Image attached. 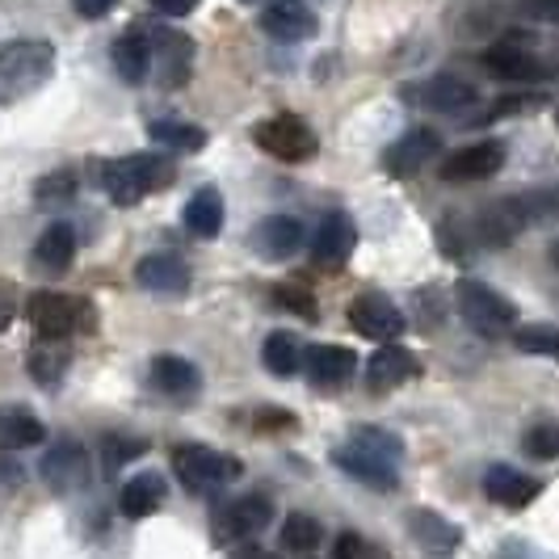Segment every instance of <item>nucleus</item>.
Returning a JSON list of instances; mask_svg holds the SVG:
<instances>
[{
	"label": "nucleus",
	"instance_id": "obj_1",
	"mask_svg": "<svg viewBox=\"0 0 559 559\" xmlns=\"http://www.w3.org/2000/svg\"><path fill=\"white\" fill-rule=\"evenodd\" d=\"M56 72V47L43 38H17L0 47V106H17Z\"/></svg>",
	"mask_w": 559,
	"mask_h": 559
},
{
	"label": "nucleus",
	"instance_id": "obj_2",
	"mask_svg": "<svg viewBox=\"0 0 559 559\" xmlns=\"http://www.w3.org/2000/svg\"><path fill=\"white\" fill-rule=\"evenodd\" d=\"M177 168L160 152H131V156H118L110 165H102V186L110 194L114 206H135L147 194L173 186Z\"/></svg>",
	"mask_w": 559,
	"mask_h": 559
},
{
	"label": "nucleus",
	"instance_id": "obj_3",
	"mask_svg": "<svg viewBox=\"0 0 559 559\" xmlns=\"http://www.w3.org/2000/svg\"><path fill=\"white\" fill-rule=\"evenodd\" d=\"M454 308L479 336H509L518 329V304L479 278H463L454 286Z\"/></svg>",
	"mask_w": 559,
	"mask_h": 559
},
{
	"label": "nucleus",
	"instance_id": "obj_4",
	"mask_svg": "<svg viewBox=\"0 0 559 559\" xmlns=\"http://www.w3.org/2000/svg\"><path fill=\"white\" fill-rule=\"evenodd\" d=\"M173 472L177 479L190 488V492H215V488H227L240 479V459L236 454H224L215 447H198V442H186V447L173 450Z\"/></svg>",
	"mask_w": 559,
	"mask_h": 559
},
{
	"label": "nucleus",
	"instance_id": "obj_5",
	"mask_svg": "<svg viewBox=\"0 0 559 559\" xmlns=\"http://www.w3.org/2000/svg\"><path fill=\"white\" fill-rule=\"evenodd\" d=\"M252 140L261 152H270L282 165H308L311 156L320 152V140L299 114H274V118H261L252 127Z\"/></svg>",
	"mask_w": 559,
	"mask_h": 559
},
{
	"label": "nucleus",
	"instance_id": "obj_6",
	"mask_svg": "<svg viewBox=\"0 0 559 559\" xmlns=\"http://www.w3.org/2000/svg\"><path fill=\"white\" fill-rule=\"evenodd\" d=\"M26 316L43 341H63V336L93 329V308L84 299L59 295V290H38L26 304Z\"/></svg>",
	"mask_w": 559,
	"mask_h": 559
},
{
	"label": "nucleus",
	"instance_id": "obj_7",
	"mask_svg": "<svg viewBox=\"0 0 559 559\" xmlns=\"http://www.w3.org/2000/svg\"><path fill=\"white\" fill-rule=\"evenodd\" d=\"M400 97L408 106H420V110L433 114H463L479 106V84L472 76H459V72H433L425 81H413L400 88Z\"/></svg>",
	"mask_w": 559,
	"mask_h": 559
},
{
	"label": "nucleus",
	"instance_id": "obj_8",
	"mask_svg": "<svg viewBox=\"0 0 559 559\" xmlns=\"http://www.w3.org/2000/svg\"><path fill=\"white\" fill-rule=\"evenodd\" d=\"M147 34V47H152V72L165 88H181L190 81V68H194V43L177 29L165 26H143Z\"/></svg>",
	"mask_w": 559,
	"mask_h": 559
},
{
	"label": "nucleus",
	"instance_id": "obj_9",
	"mask_svg": "<svg viewBox=\"0 0 559 559\" xmlns=\"http://www.w3.org/2000/svg\"><path fill=\"white\" fill-rule=\"evenodd\" d=\"M547 59L534 51L531 34H501L492 47H484V68H492L504 81H543Z\"/></svg>",
	"mask_w": 559,
	"mask_h": 559
},
{
	"label": "nucleus",
	"instance_id": "obj_10",
	"mask_svg": "<svg viewBox=\"0 0 559 559\" xmlns=\"http://www.w3.org/2000/svg\"><path fill=\"white\" fill-rule=\"evenodd\" d=\"M38 476L51 492H84L88 479H93V463H88V450L72 438H63L56 447L43 454L38 463Z\"/></svg>",
	"mask_w": 559,
	"mask_h": 559
},
{
	"label": "nucleus",
	"instance_id": "obj_11",
	"mask_svg": "<svg viewBox=\"0 0 559 559\" xmlns=\"http://www.w3.org/2000/svg\"><path fill=\"white\" fill-rule=\"evenodd\" d=\"M349 324L362 336H370V341H379V345H392L395 336H404V329H408L404 311L379 290H366L349 304Z\"/></svg>",
	"mask_w": 559,
	"mask_h": 559
},
{
	"label": "nucleus",
	"instance_id": "obj_12",
	"mask_svg": "<svg viewBox=\"0 0 559 559\" xmlns=\"http://www.w3.org/2000/svg\"><path fill=\"white\" fill-rule=\"evenodd\" d=\"M270 522H274V501H270L265 492H245V497H236L231 504L219 509V518H215V538H224V543H245V538L265 531Z\"/></svg>",
	"mask_w": 559,
	"mask_h": 559
},
{
	"label": "nucleus",
	"instance_id": "obj_13",
	"mask_svg": "<svg viewBox=\"0 0 559 559\" xmlns=\"http://www.w3.org/2000/svg\"><path fill=\"white\" fill-rule=\"evenodd\" d=\"M504 168V143L501 140H479L467 143L459 152H450L442 160V181H484V177H497Z\"/></svg>",
	"mask_w": 559,
	"mask_h": 559
},
{
	"label": "nucleus",
	"instance_id": "obj_14",
	"mask_svg": "<svg viewBox=\"0 0 559 559\" xmlns=\"http://www.w3.org/2000/svg\"><path fill=\"white\" fill-rule=\"evenodd\" d=\"M438 152H442V135L429 131V127H417V131H404L395 143H388L383 168H388L392 177H417L420 168L429 165Z\"/></svg>",
	"mask_w": 559,
	"mask_h": 559
},
{
	"label": "nucleus",
	"instance_id": "obj_15",
	"mask_svg": "<svg viewBox=\"0 0 559 559\" xmlns=\"http://www.w3.org/2000/svg\"><path fill=\"white\" fill-rule=\"evenodd\" d=\"M261 29L278 43H304L320 29V17L308 0H270L261 9Z\"/></svg>",
	"mask_w": 559,
	"mask_h": 559
},
{
	"label": "nucleus",
	"instance_id": "obj_16",
	"mask_svg": "<svg viewBox=\"0 0 559 559\" xmlns=\"http://www.w3.org/2000/svg\"><path fill=\"white\" fill-rule=\"evenodd\" d=\"M304 224L295 215H265L261 224L252 227V252L261 261H290L295 252L304 249Z\"/></svg>",
	"mask_w": 559,
	"mask_h": 559
},
{
	"label": "nucleus",
	"instance_id": "obj_17",
	"mask_svg": "<svg viewBox=\"0 0 559 559\" xmlns=\"http://www.w3.org/2000/svg\"><path fill=\"white\" fill-rule=\"evenodd\" d=\"M354 245H358V227H354V219H349L345 211H329V215L316 224V236H311V257H316L320 265L336 270V265H345V261H349Z\"/></svg>",
	"mask_w": 559,
	"mask_h": 559
},
{
	"label": "nucleus",
	"instance_id": "obj_18",
	"mask_svg": "<svg viewBox=\"0 0 559 559\" xmlns=\"http://www.w3.org/2000/svg\"><path fill=\"white\" fill-rule=\"evenodd\" d=\"M420 374V362L413 349H404V345H379L374 354H370V362H366V383H370V392H392L400 383H408V379H417Z\"/></svg>",
	"mask_w": 559,
	"mask_h": 559
},
{
	"label": "nucleus",
	"instance_id": "obj_19",
	"mask_svg": "<svg viewBox=\"0 0 559 559\" xmlns=\"http://www.w3.org/2000/svg\"><path fill=\"white\" fill-rule=\"evenodd\" d=\"M333 463L349 479L366 484L370 492H395V484H400V467H392V463H383V459H374V454H366L358 447H349V442H341L333 450Z\"/></svg>",
	"mask_w": 559,
	"mask_h": 559
},
{
	"label": "nucleus",
	"instance_id": "obj_20",
	"mask_svg": "<svg viewBox=\"0 0 559 559\" xmlns=\"http://www.w3.org/2000/svg\"><path fill=\"white\" fill-rule=\"evenodd\" d=\"M484 492H488V501L504 504V509H526L543 492V484L518 467H509V463H492L484 472Z\"/></svg>",
	"mask_w": 559,
	"mask_h": 559
},
{
	"label": "nucleus",
	"instance_id": "obj_21",
	"mask_svg": "<svg viewBox=\"0 0 559 559\" xmlns=\"http://www.w3.org/2000/svg\"><path fill=\"white\" fill-rule=\"evenodd\" d=\"M135 282L152 295H186L190 290V265L173 252H152L135 265Z\"/></svg>",
	"mask_w": 559,
	"mask_h": 559
},
{
	"label": "nucleus",
	"instance_id": "obj_22",
	"mask_svg": "<svg viewBox=\"0 0 559 559\" xmlns=\"http://www.w3.org/2000/svg\"><path fill=\"white\" fill-rule=\"evenodd\" d=\"M304 362H308V374L316 388H341V383L354 379L358 354L345 349V345H311V349H304Z\"/></svg>",
	"mask_w": 559,
	"mask_h": 559
},
{
	"label": "nucleus",
	"instance_id": "obj_23",
	"mask_svg": "<svg viewBox=\"0 0 559 559\" xmlns=\"http://www.w3.org/2000/svg\"><path fill=\"white\" fill-rule=\"evenodd\" d=\"M408 534L417 538L429 556H438V559L450 556V551L463 543V531H459L450 518L433 513V509H413V513H408Z\"/></svg>",
	"mask_w": 559,
	"mask_h": 559
},
{
	"label": "nucleus",
	"instance_id": "obj_24",
	"mask_svg": "<svg viewBox=\"0 0 559 559\" xmlns=\"http://www.w3.org/2000/svg\"><path fill=\"white\" fill-rule=\"evenodd\" d=\"M114 72L122 76L127 84H143L152 76V47H147V34L143 26H131L127 34H118L114 38Z\"/></svg>",
	"mask_w": 559,
	"mask_h": 559
},
{
	"label": "nucleus",
	"instance_id": "obj_25",
	"mask_svg": "<svg viewBox=\"0 0 559 559\" xmlns=\"http://www.w3.org/2000/svg\"><path fill=\"white\" fill-rule=\"evenodd\" d=\"M186 227H190V236H198V240H215L224 231V194L215 186H202L186 202Z\"/></svg>",
	"mask_w": 559,
	"mask_h": 559
},
{
	"label": "nucleus",
	"instance_id": "obj_26",
	"mask_svg": "<svg viewBox=\"0 0 559 559\" xmlns=\"http://www.w3.org/2000/svg\"><path fill=\"white\" fill-rule=\"evenodd\" d=\"M47 438V425L34 417L22 404H4L0 408V447L4 450H29Z\"/></svg>",
	"mask_w": 559,
	"mask_h": 559
},
{
	"label": "nucleus",
	"instance_id": "obj_27",
	"mask_svg": "<svg viewBox=\"0 0 559 559\" xmlns=\"http://www.w3.org/2000/svg\"><path fill=\"white\" fill-rule=\"evenodd\" d=\"M152 383L165 395H194L202 388V370L177 354H160V358H152Z\"/></svg>",
	"mask_w": 559,
	"mask_h": 559
},
{
	"label": "nucleus",
	"instance_id": "obj_28",
	"mask_svg": "<svg viewBox=\"0 0 559 559\" xmlns=\"http://www.w3.org/2000/svg\"><path fill=\"white\" fill-rule=\"evenodd\" d=\"M34 261L47 274H63L76 261V231L68 224H51L38 236V245H34Z\"/></svg>",
	"mask_w": 559,
	"mask_h": 559
},
{
	"label": "nucleus",
	"instance_id": "obj_29",
	"mask_svg": "<svg viewBox=\"0 0 559 559\" xmlns=\"http://www.w3.org/2000/svg\"><path fill=\"white\" fill-rule=\"evenodd\" d=\"M165 504V479L156 472H143V476H131L122 484V497H118V509L127 518H147Z\"/></svg>",
	"mask_w": 559,
	"mask_h": 559
},
{
	"label": "nucleus",
	"instance_id": "obj_30",
	"mask_svg": "<svg viewBox=\"0 0 559 559\" xmlns=\"http://www.w3.org/2000/svg\"><path fill=\"white\" fill-rule=\"evenodd\" d=\"M68 362H72V354H68V345H63V341H38V345L29 349L26 370H29V379H34V383L56 388L59 379L68 374Z\"/></svg>",
	"mask_w": 559,
	"mask_h": 559
},
{
	"label": "nucleus",
	"instance_id": "obj_31",
	"mask_svg": "<svg viewBox=\"0 0 559 559\" xmlns=\"http://www.w3.org/2000/svg\"><path fill=\"white\" fill-rule=\"evenodd\" d=\"M147 135H152V143H160L168 152H186V156L206 147V131L194 127V122H181V118H156L147 127Z\"/></svg>",
	"mask_w": 559,
	"mask_h": 559
},
{
	"label": "nucleus",
	"instance_id": "obj_32",
	"mask_svg": "<svg viewBox=\"0 0 559 559\" xmlns=\"http://www.w3.org/2000/svg\"><path fill=\"white\" fill-rule=\"evenodd\" d=\"M261 362H265V370L270 374H278V379H286V374H295L299 366H304V341L295 333H270L265 336V345H261Z\"/></svg>",
	"mask_w": 559,
	"mask_h": 559
},
{
	"label": "nucleus",
	"instance_id": "obj_33",
	"mask_svg": "<svg viewBox=\"0 0 559 559\" xmlns=\"http://www.w3.org/2000/svg\"><path fill=\"white\" fill-rule=\"evenodd\" d=\"M349 447L366 450V454H374V459H383L392 467H400V459H404V438L392 433V429H383V425H358L349 433Z\"/></svg>",
	"mask_w": 559,
	"mask_h": 559
},
{
	"label": "nucleus",
	"instance_id": "obj_34",
	"mask_svg": "<svg viewBox=\"0 0 559 559\" xmlns=\"http://www.w3.org/2000/svg\"><path fill=\"white\" fill-rule=\"evenodd\" d=\"M324 543V526L308 518V513H290L286 522H282V551H290V556H311L316 547Z\"/></svg>",
	"mask_w": 559,
	"mask_h": 559
},
{
	"label": "nucleus",
	"instance_id": "obj_35",
	"mask_svg": "<svg viewBox=\"0 0 559 559\" xmlns=\"http://www.w3.org/2000/svg\"><path fill=\"white\" fill-rule=\"evenodd\" d=\"M513 349H522V354H531V358H551L559 362V329L556 324H518L513 333Z\"/></svg>",
	"mask_w": 559,
	"mask_h": 559
},
{
	"label": "nucleus",
	"instance_id": "obj_36",
	"mask_svg": "<svg viewBox=\"0 0 559 559\" xmlns=\"http://www.w3.org/2000/svg\"><path fill=\"white\" fill-rule=\"evenodd\" d=\"M522 450L538 463L559 459V420H534L531 429L522 433Z\"/></svg>",
	"mask_w": 559,
	"mask_h": 559
},
{
	"label": "nucleus",
	"instance_id": "obj_37",
	"mask_svg": "<svg viewBox=\"0 0 559 559\" xmlns=\"http://www.w3.org/2000/svg\"><path fill=\"white\" fill-rule=\"evenodd\" d=\"M34 198H38L43 206H68V202L76 198V173H72V168L47 173V177L34 186Z\"/></svg>",
	"mask_w": 559,
	"mask_h": 559
},
{
	"label": "nucleus",
	"instance_id": "obj_38",
	"mask_svg": "<svg viewBox=\"0 0 559 559\" xmlns=\"http://www.w3.org/2000/svg\"><path fill=\"white\" fill-rule=\"evenodd\" d=\"M274 299H278L282 308H290V311H299V316H308V320H316V299H311L308 290H299V286H278Z\"/></svg>",
	"mask_w": 559,
	"mask_h": 559
},
{
	"label": "nucleus",
	"instance_id": "obj_39",
	"mask_svg": "<svg viewBox=\"0 0 559 559\" xmlns=\"http://www.w3.org/2000/svg\"><path fill=\"white\" fill-rule=\"evenodd\" d=\"M497 559H547V556L538 547H531V543H522V538H509V543H501Z\"/></svg>",
	"mask_w": 559,
	"mask_h": 559
},
{
	"label": "nucleus",
	"instance_id": "obj_40",
	"mask_svg": "<svg viewBox=\"0 0 559 559\" xmlns=\"http://www.w3.org/2000/svg\"><path fill=\"white\" fill-rule=\"evenodd\" d=\"M152 9H156L160 17H186V13L198 9V0H152Z\"/></svg>",
	"mask_w": 559,
	"mask_h": 559
},
{
	"label": "nucleus",
	"instance_id": "obj_41",
	"mask_svg": "<svg viewBox=\"0 0 559 559\" xmlns=\"http://www.w3.org/2000/svg\"><path fill=\"white\" fill-rule=\"evenodd\" d=\"M76 4V13L88 17V22H97V17H106L110 9H118V0H72Z\"/></svg>",
	"mask_w": 559,
	"mask_h": 559
},
{
	"label": "nucleus",
	"instance_id": "obj_42",
	"mask_svg": "<svg viewBox=\"0 0 559 559\" xmlns=\"http://www.w3.org/2000/svg\"><path fill=\"white\" fill-rule=\"evenodd\" d=\"M13 311H17V295H13L9 282H0V333L13 324Z\"/></svg>",
	"mask_w": 559,
	"mask_h": 559
},
{
	"label": "nucleus",
	"instance_id": "obj_43",
	"mask_svg": "<svg viewBox=\"0 0 559 559\" xmlns=\"http://www.w3.org/2000/svg\"><path fill=\"white\" fill-rule=\"evenodd\" d=\"M106 450H110V463L118 467V463H127L131 454H140L143 442H114V438H106Z\"/></svg>",
	"mask_w": 559,
	"mask_h": 559
},
{
	"label": "nucleus",
	"instance_id": "obj_44",
	"mask_svg": "<svg viewBox=\"0 0 559 559\" xmlns=\"http://www.w3.org/2000/svg\"><path fill=\"white\" fill-rule=\"evenodd\" d=\"M526 9H531L534 17H543V22H556L559 26V0H522Z\"/></svg>",
	"mask_w": 559,
	"mask_h": 559
},
{
	"label": "nucleus",
	"instance_id": "obj_45",
	"mask_svg": "<svg viewBox=\"0 0 559 559\" xmlns=\"http://www.w3.org/2000/svg\"><path fill=\"white\" fill-rule=\"evenodd\" d=\"M358 551H362V538H358V534H341L333 559H358Z\"/></svg>",
	"mask_w": 559,
	"mask_h": 559
},
{
	"label": "nucleus",
	"instance_id": "obj_46",
	"mask_svg": "<svg viewBox=\"0 0 559 559\" xmlns=\"http://www.w3.org/2000/svg\"><path fill=\"white\" fill-rule=\"evenodd\" d=\"M261 429H295V417H290V413H278V408H265V413H261Z\"/></svg>",
	"mask_w": 559,
	"mask_h": 559
},
{
	"label": "nucleus",
	"instance_id": "obj_47",
	"mask_svg": "<svg viewBox=\"0 0 559 559\" xmlns=\"http://www.w3.org/2000/svg\"><path fill=\"white\" fill-rule=\"evenodd\" d=\"M231 559H278V556H270V551H261V547H240Z\"/></svg>",
	"mask_w": 559,
	"mask_h": 559
},
{
	"label": "nucleus",
	"instance_id": "obj_48",
	"mask_svg": "<svg viewBox=\"0 0 559 559\" xmlns=\"http://www.w3.org/2000/svg\"><path fill=\"white\" fill-rule=\"evenodd\" d=\"M556 127H559V110H556Z\"/></svg>",
	"mask_w": 559,
	"mask_h": 559
}]
</instances>
